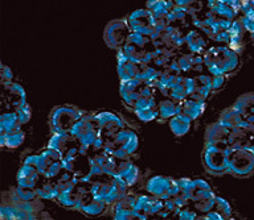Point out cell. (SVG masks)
<instances>
[{"label":"cell","instance_id":"obj_1","mask_svg":"<svg viewBox=\"0 0 254 220\" xmlns=\"http://www.w3.org/2000/svg\"><path fill=\"white\" fill-rule=\"evenodd\" d=\"M254 134L245 130L224 126L221 123H213L205 131V144H217L228 149H248Z\"/></svg>","mask_w":254,"mask_h":220},{"label":"cell","instance_id":"obj_2","mask_svg":"<svg viewBox=\"0 0 254 220\" xmlns=\"http://www.w3.org/2000/svg\"><path fill=\"white\" fill-rule=\"evenodd\" d=\"M206 73L210 75H225L229 77L241 66L240 54L228 45L212 46L204 53Z\"/></svg>","mask_w":254,"mask_h":220},{"label":"cell","instance_id":"obj_3","mask_svg":"<svg viewBox=\"0 0 254 220\" xmlns=\"http://www.w3.org/2000/svg\"><path fill=\"white\" fill-rule=\"evenodd\" d=\"M86 114L70 104L57 106L49 114V127L52 133H70L74 124Z\"/></svg>","mask_w":254,"mask_h":220},{"label":"cell","instance_id":"obj_4","mask_svg":"<svg viewBox=\"0 0 254 220\" xmlns=\"http://www.w3.org/2000/svg\"><path fill=\"white\" fill-rule=\"evenodd\" d=\"M70 133L82 146H85L87 149L93 148L98 137H101L95 114L86 112L78 122L75 123L74 127L71 128Z\"/></svg>","mask_w":254,"mask_h":220},{"label":"cell","instance_id":"obj_5","mask_svg":"<svg viewBox=\"0 0 254 220\" xmlns=\"http://www.w3.org/2000/svg\"><path fill=\"white\" fill-rule=\"evenodd\" d=\"M230 149L217 144H205L202 152V161L205 169L212 174H224L229 170Z\"/></svg>","mask_w":254,"mask_h":220},{"label":"cell","instance_id":"obj_6","mask_svg":"<svg viewBox=\"0 0 254 220\" xmlns=\"http://www.w3.org/2000/svg\"><path fill=\"white\" fill-rule=\"evenodd\" d=\"M131 33L132 32H131L127 17L117 19L110 21L106 25L105 32H103V40H105V43L109 47L121 50L126 45L127 40H128Z\"/></svg>","mask_w":254,"mask_h":220},{"label":"cell","instance_id":"obj_7","mask_svg":"<svg viewBox=\"0 0 254 220\" xmlns=\"http://www.w3.org/2000/svg\"><path fill=\"white\" fill-rule=\"evenodd\" d=\"M228 173L236 177H250L254 174V156L249 149H230Z\"/></svg>","mask_w":254,"mask_h":220},{"label":"cell","instance_id":"obj_8","mask_svg":"<svg viewBox=\"0 0 254 220\" xmlns=\"http://www.w3.org/2000/svg\"><path fill=\"white\" fill-rule=\"evenodd\" d=\"M95 119L98 122L99 133L105 141H111L119 131L123 130L126 124L119 115L110 111H101L95 114Z\"/></svg>","mask_w":254,"mask_h":220},{"label":"cell","instance_id":"obj_9","mask_svg":"<svg viewBox=\"0 0 254 220\" xmlns=\"http://www.w3.org/2000/svg\"><path fill=\"white\" fill-rule=\"evenodd\" d=\"M128 24H130L131 32L139 33V35L152 37L156 29V19L147 8L134 11L130 16H127Z\"/></svg>","mask_w":254,"mask_h":220},{"label":"cell","instance_id":"obj_10","mask_svg":"<svg viewBox=\"0 0 254 220\" xmlns=\"http://www.w3.org/2000/svg\"><path fill=\"white\" fill-rule=\"evenodd\" d=\"M24 104H27V95L19 83L12 82L8 86H3L1 112H16Z\"/></svg>","mask_w":254,"mask_h":220},{"label":"cell","instance_id":"obj_11","mask_svg":"<svg viewBox=\"0 0 254 220\" xmlns=\"http://www.w3.org/2000/svg\"><path fill=\"white\" fill-rule=\"evenodd\" d=\"M148 83L142 82L139 79L121 81V85H119V95L122 98L123 104L127 108H130L131 111L134 110L136 102L143 96V91H144Z\"/></svg>","mask_w":254,"mask_h":220},{"label":"cell","instance_id":"obj_12","mask_svg":"<svg viewBox=\"0 0 254 220\" xmlns=\"http://www.w3.org/2000/svg\"><path fill=\"white\" fill-rule=\"evenodd\" d=\"M106 142H110L114 148H118V149L126 152L127 154H134L138 150L139 146L138 134L130 128H127V127L119 131L111 141Z\"/></svg>","mask_w":254,"mask_h":220},{"label":"cell","instance_id":"obj_13","mask_svg":"<svg viewBox=\"0 0 254 220\" xmlns=\"http://www.w3.org/2000/svg\"><path fill=\"white\" fill-rule=\"evenodd\" d=\"M184 47L192 54H204L209 49V39L198 29H190L186 33Z\"/></svg>","mask_w":254,"mask_h":220},{"label":"cell","instance_id":"obj_14","mask_svg":"<svg viewBox=\"0 0 254 220\" xmlns=\"http://www.w3.org/2000/svg\"><path fill=\"white\" fill-rule=\"evenodd\" d=\"M142 62H134L128 57L125 55L122 50L117 53V69L121 81H130V79H138L139 69Z\"/></svg>","mask_w":254,"mask_h":220},{"label":"cell","instance_id":"obj_15","mask_svg":"<svg viewBox=\"0 0 254 220\" xmlns=\"http://www.w3.org/2000/svg\"><path fill=\"white\" fill-rule=\"evenodd\" d=\"M229 35H230V41L229 45L228 46L230 49H233L237 54H241L242 51L245 50L246 46V33L248 31L244 27V24L241 23V20L237 19L234 20L233 24H232V27L229 28Z\"/></svg>","mask_w":254,"mask_h":220},{"label":"cell","instance_id":"obj_16","mask_svg":"<svg viewBox=\"0 0 254 220\" xmlns=\"http://www.w3.org/2000/svg\"><path fill=\"white\" fill-rule=\"evenodd\" d=\"M217 122L224 124V126L233 127V128H240V130H245L252 133V126L246 122L245 119L242 118L241 115H240V112H238L233 106H230L229 108H226V110L222 111Z\"/></svg>","mask_w":254,"mask_h":220},{"label":"cell","instance_id":"obj_17","mask_svg":"<svg viewBox=\"0 0 254 220\" xmlns=\"http://www.w3.org/2000/svg\"><path fill=\"white\" fill-rule=\"evenodd\" d=\"M233 107L240 112L242 118L249 123L250 126L254 123V92L241 95L234 102Z\"/></svg>","mask_w":254,"mask_h":220},{"label":"cell","instance_id":"obj_18","mask_svg":"<svg viewBox=\"0 0 254 220\" xmlns=\"http://www.w3.org/2000/svg\"><path fill=\"white\" fill-rule=\"evenodd\" d=\"M40 173L33 165L24 164L17 174V182L20 187L24 189H36V185L39 182Z\"/></svg>","mask_w":254,"mask_h":220},{"label":"cell","instance_id":"obj_19","mask_svg":"<svg viewBox=\"0 0 254 220\" xmlns=\"http://www.w3.org/2000/svg\"><path fill=\"white\" fill-rule=\"evenodd\" d=\"M74 141L75 138L71 136V133H53L48 142V148L57 150L61 153V156H64L70 148L75 146V144H70Z\"/></svg>","mask_w":254,"mask_h":220},{"label":"cell","instance_id":"obj_20","mask_svg":"<svg viewBox=\"0 0 254 220\" xmlns=\"http://www.w3.org/2000/svg\"><path fill=\"white\" fill-rule=\"evenodd\" d=\"M205 103L204 100H196V99L187 98L182 102V112L180 114L186 115L190 120H197L205 111Z\"/></svg>","mask_w":254,"mask_h":220},{"label":"cell","instance_id":"obj_21","mask_svg":"<svg viewBox=\"0 0 254 220\" xmlns=\"http://www.w3.org/2000/svg\"><path fill=\"white\" fill-rule=\"evenodd\" d=\"M159 120H171V119L182 112V102H176L172 99H163L159 102Z\"/></svg>","mask_w":254,"mask_h":220},{"label":"cell","instance_id":"obj_22","mask_svg":"<svg viewBox=\"0 0 254 220\" xmlns=\"http://www.w3.org/2000/svg\"><path fill=\"white\" fill-rule=\"evenodd\" d=\"M117 176L122 179L127 186H132L138 181L139 170L132 162L123 161L117 166Z\"/></svg>","mask_w":254,"mask_h":220},{"label":"cell","instance_id":"obj_23","mask_svg":"<svg viewBox=\"0 0 254 220\" xmlns=\"http://www.w3.org/2000/svg\"><path fill=\"white\" fill-rule=\"evenodd\" d=\"M192 122L193 120H190L186 115L179 114L171 119L170 122H168V126H170V130L172 131V133L180 137V136H184V134L190 132V127H192Z\"/></svg>","mask_w":254,"mask_h":220},{"label":"cell","instance_id":"obj_24","mask_svg":"<svg viewBox=\"0 0 254 220\" xmlns=\"http://www.w3.org/2000/svg\"><path fill=\"white\" fill-rule=\"evenodd\" d=\"M146 8L156 20L167 19V16L170 13L168 0H148L146 3Z\"/></svg>","mask_w":254,"mask_h":220},{"label":"cell","instance_id":"obj_25","mask_svg":"<svg viewBox=\"0 0 254 220\" xmlns=\"http://www.w3.org/2000/svg\"><path fill=\"white\" fill-rule=\"evenodd\" d=\"M20 120L16 112H1L0 115V133H8L21 128Z\"/></svg>","mask_w":254,"mask_h":220},{"label":"cell","instance_id":"obj_26","mask_svg":"<svg viewBox=\"0 0 254 220\" xmlns=\"http://www.w3.org/2000/svg\"><path fill=\"white\" fill-rule=\"evenodd\" d=\"M25 138V132L23 131V127L19 130L12 131L8 133H1V145L7 146V148H17L21 145Z\"/></svg>","mask_w":254,"mask_h":220},{"label":"cell","instance_id":"obj_27","mask_svg":"<svg viewBox=\"0 0 254 220\" xmlns=\"http://www.w3.org/2000/svg\"><path fill=\"white\" fill-rule=\"evenodd\" d=\"M105 209H106V203L91 198V201L86 202L81 207V211L86 214V215H90V217H98V215H101L105 211Z\"/></svg>","mask_w":254,"mask_h":220},{"label":"cell","instance_id":"obj_28","mask_svg":"<svg viewBox=\"0 0 254 220\" xmlns=\"http://www.w3.org/2000/svg\"><path fill=\"white\" fill-rule=\"evenodd\" d=\"M136 118L143 123H150L154 122V120H159V111L158 110H135L132 111Z\"/></svg>","mask_w":254,"mask_h":220},{"label":"cell","instance_id":"obj_29","mask_svg":"<svg viewBox=\"0 0 254 220\" xmlns=\"http://www.w3.org/2000/svg\"><path fill=\"white\" fill-rule=\"evenodd\" d=\"M159 102H160V100H158L155 96H151V98H140L138 102H136V104H135L134 110L132 111L150 110V108H152V110H158Z\"/></svg>","mask_w":254,"mask_h":220},{"label":"cell","instance_id":"obj_30","mask_svg":"<svg viewBox=\"0 0 254 220\" xmlns=\"http://www.w3.org/2000/svg\"><path fill=\"white\" fill-rule=\"evenodd\" d=\"M228 82V77L225 75H210V90L212 92H218L225 87Z\"/></svg>","mask_w":254,"mask_h":220},{"label":"cell","instance_id":"obj_31","mask_svg":"<svg viewBox=\"0 0 254 220\" xmlns=\"http://www.w3.org/2000/svg\"><path fill=\"white\" fill-rule=\"evenodd\" d=\"M196 0H168V5L171 9H179V11L187 12L190 11V5L194 3Z\"/></svg>","mask_w":254,"mask_h":220},{"label":"cell","instance_id":"obj_32","mask_svg":"<svg viewBox=\"0 0 254 220\" xmlns=\"http://www.w3.org/2000/svg\"><path fill=\"white\" fill-rule=\"evenodd\" d=\"M16 114H17V118H19L20 120V124L21 126H25V124H28L29 123V120H31L32 118V110L31 107H29V104H24V106H21L19 108V110L16 111Z\"/></svg>","mask_w":254,"mask_h":220},{"label":"cell","instance_id":"obj_33","mask_svg":"<svg viewBox=\"0 0 254 220\" xmlns=\"http://www.w3.org/2000/svg\"><path fill=\"white\" fill-rule=\"evenodd\" d=\"M214 207H218V211L217 213L220 215L225 218V219H229L232 218V207L229 206V203L225 201V199H221V198H217L216 199V206Z\"/></svg>","mask_w":254,"mask_h":220},{"label":"cell","instance_id":"obj_34","mask_svg":"<svg viewBox=\"0 0 254 220\" xmlns=\"http://www.w3.org/2000/svg\"><path fill=\"white\" fill-rule=\"evenodd\" d=\"M238 19L241 20V23L244 24V27H245L249 35L254 33V11L245 13V15H241Z\"/></svg>","mask_w":254,"mask_h":220},{"label":"cell","instance_id":"obj_35","mask_svg":"<svg viewBox=\"0 0 254 220\" xmlns=\"http://www.w3.org/2000/svg\"><path fill=\"white\" fill-rule=\"evenodd\" d=\"M13 74H12L11 69L8 66H1V86H8L11 85L13 81Z\"/></svg>","mask_w":254,"mask_h":220},{"label":"cell","instance_id":"obj_36","mask_svg":"<svg viewBox=\"0 0 254 220\" xmlns=\"http://www.w3.org/2000/svg\"><path fill=\"white\" fill-rule=\"evenodd\" d=\"M202 1H204V3L206 4V5H208V7L209 8H212L214 5V4L217 3L218 0H202Z\"/></svg>","mask_w":254,"mask_h":220},{"label":"cell","instance_id":"obj_37","mask_svg":"<svg viewBox=\"0 0 254 220\" xmlns=\"http://www.w3.org/2000/svg\"><path fill=\"white\" fill-rule=\"evenodd\" d=\"M248 149H249L250 152H252V153H253V156H254V140H253V141H252V144H250L249 148H248Z\"/></svg>","mask_w":254,"mask_h":220},{"label":"cell","instance_id":"obj_38","mask_svg":"<svg viewBox=\"0 0 254 220\" xmlns=\"http://www.w3.org/2000/svg\"><path fill=\"white\" fill-rule=\"evenodd\" d=\"M250 41H252V44L254 45V33H252V35H250Z\"/></svg>","mask_w":254,"mask_h":220},{"label":"cell","instance_id":"obj_39","mask_svg":"<svg viewBox=\"0 0 254 220\" xmlns=\"http://www.w3.org/2000/svg\"><path fill=\"white\" fill-rule=\"evenodd\" d=\"M252 133L254 134V123H253V124H252Z\"/></svg>","mask_w":254,"mask_h":220},{"label":"cell","instance_id":"obj_40","mask_svg":"<svg viewBox=\"0 0 254 220\" xmlns=\"http://www.w3.org/2000/svg\"><path fill=\"white\" fill-rule=\"evenodd\" d=\"M226 220H237V219H236V218L232 217V218H229V219H226Z\"/></svg>","mask_w":254,"mask_h":220},{"label":"cell","instance_id":"obj_41","mask_svg":"<svg viewBox=\"0 0 254 220\" xmlns=\"http://www.w3.org/2000/svg\"><path fill=\"white\" fill-rule=\"evenodd\" d=\"M139 220H147V219H139Z\"/></svg>","mask_w":254,"mask_h":220}]
</instances>
